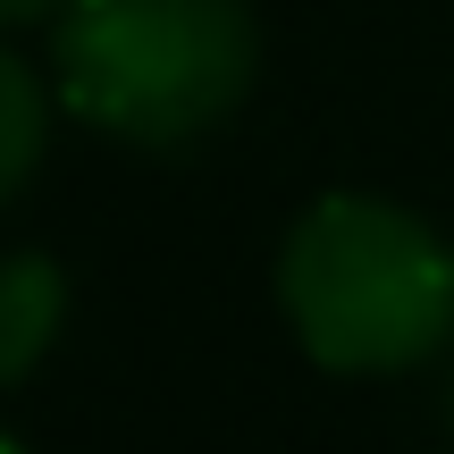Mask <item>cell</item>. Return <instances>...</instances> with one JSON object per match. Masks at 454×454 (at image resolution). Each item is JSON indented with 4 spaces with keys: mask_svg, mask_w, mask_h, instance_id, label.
<instances>
[{
    "mask_svg": "<svg viewBox=\"0 0 454 454\" xmlns=\"http://www.w3.org/2000/svg\"><path fill=\"white\" fill-rule=\"evenodd\" d=\"M286 328L320 371L387 379L454 337V253L379 194H320L278 253Z\"/></svg>",
    "mask_w": 454,
    "mask_h": 454,
    "instance_id": "obj_1",
    "label": "cell"
},
{
    "mask_svg": "<svg viewBox=\"0 0 454 454\" xmlns=\"http://www.w3.org/2000/svg\"><path fill=\"white\" fill-rule=\"evenodd\" d=\"M59 101L135 152H177L211 135L261 67L244 0H67L51 17Z\"/></svg>",
    "mask_w": 454,
    "mask_h": 454,
    "instance_id": "obj_2",
    "label": "cell"
},
{
    "mask_svg": "<svg viewBox=\"0 0 454 454\" xmlns=\"http://www.w3.org/2000/svg\"><path fill=\"white\" fill-rule=\"evenodd\" d=\"M59 320H67V278H59V261H43V253L0 261V387H17V379L51 354Z\"/></svg>",
    "mask_w": 454,
    "mask_h": 454,
    "instance_id": "obj_3",
    "label": "cell"
},
{
    "mask_svg": "<svg viewBox=\"0 0 454 454\" xmlns=\"http://www.w3.org/2000/svg\"><path fill=\"white\" fill-rule=\"evenodd\" d=\"M43 135H51V101H43V84L26 76V59H17V51H0V202H9L17 185L34 177V160H43Z\"/></svg>",
    "mask_w": 454,
    "mask_h": 454,
    "instance_id": "obj_4",
    "label": "cell"
},
{
    "mask_svg": "<svg viewBox=\"0 0 454 454\" xmlns=\"http://www.w3.org/2000/svg\"><path fill=\"white\" fill-rule=\"evenodd\" d=\"M67 0H0V26H26V17H59Z\"/></svg>",
    "mask_w": 454,
    "mask_h": 454,
    "instance_id": "obj_5",
    "label": "cell"
},
{
    "mask_svg": "<svg viewBox=\"0 0 454 454\" xmlns=\"http://www.w3.org/2000/svg\"><path fill=\"white\" fill-rule=\"evenodd\" d=\"M0 454H17V438H0Z\"/></svg>",
    "mask_w": 454,
    "mask_h": 454,
    "instance_id": "obj_6",
    "label": "cell"
}]
</instances>
